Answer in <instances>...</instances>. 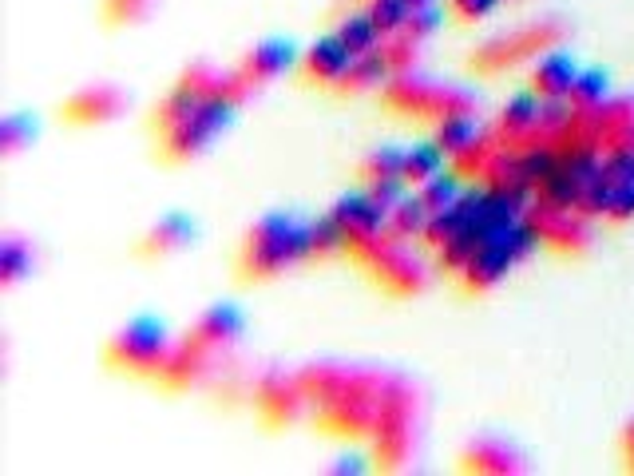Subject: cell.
Returning <instances> with one entry per match:
<instances>
[{"instance_id":"8","label":"cell","mask_w":634,"mask_h":476,"mask_svg":"<svg viewBox=\"0 0 634 476\" xmlns=\"http://www.w3.org/2000/svg\"><path fill=\"white\" fill-rule=\"evenodd\" d=\"M250 405H254V417L266 425V429H286L302 417V409L310 405L298 377H286V373H266L250 385Z\"/></svg>"},{"instance_id":"22","label":"cell","mask_w":634,"mask_h":476,"mask_svg":"<svg viewBox=\"0 0 634 476\" xmlns=\"http://www.w3.org/2000/svg\"><path fill=\"white\" fill-rule=\"evenodd\" d=\"M393 72H389V64H385V56H381V48L377 52H369V56H357L353 64H349V72L337 80V96H365V92H381V84L389 80Z\"/></svg>"},{"instance_id":"39","label":"cell","mask_w":634,"mask_h":476,"mask_svg":"<svg viewBox=\"0 0 634 476\" xmlns=\"http://www.w3.org/2000/svg\"><path fill=\"white\" fill-rule=\"evenodd\" d=\"M151 0H104V24L107 28H127V24H139L147 16Z\"/></svg>"},{"instance_id":"37","label":"cell","mask_w":634,"mask_h":476,"mask_svg":"<svg viewBox=\"0 0 634 476\" xmlns=\"http://www.w3.org/2000/svg\"><path fill=\"white\" fill-rule=\"evenodd\" d=\"M381 56H385L389 72H393V76H401V72H413V68H417V60H421V44H417V40H409L405 32H397V36H389V40L381 44Z\"/></svg>"},{"instance_id":"17","label":"cell","mask_w":634,"mask_h":476,"mask_svg":"<svg viewBox=\"0 0 634 476\" xmlns=\"http://www.w3.org/2000/svg\"><path fill=\"white\" fill-rule=\"evenodd\" d=\"M191 238H195V223L187 215H163L147 235L135 242V254L147 258V262H155V258H167V254L183 250Z\"/></svg>"},{"instance_id":"27","label":"cell","mask_w":634,"mask_h":476,"mask_svg":"<svg viewBox=\"0 0 634 476\" xmlns=\"http://www.w3.org/2000/svg\"><path fill=\"white\" fill-rule=\"evenodd\" d=\"M345 381H349V369H341V365H310V369L298 373V385H302V393H306L310 405L333 401L345 389Z\"/></svg>"},{"instance_id":"24","label":"cell","mask_w":634,"mask_h":476,"mask_svg":"<svg viewBox=\"0 0 634 476\" xmlns=\"http://www.w3.org/2000/svg\"><path fill=\"white\" fill-rule=\"evenodd\" d=\"M496 151H500V143H496V135L492 131H480L460 155H452L448 159V167L464 179V183H480L484 179V171H488V163L496 159Z\"/></svg>"},{"instance_id":"6","label":"cell","mask_w":634,"mask_h":476,"mask_svg":"<svg viewBox=\"0 0 634 476\" xmlns=\"http://www.w3.org/2000/svg\"><path fill=\"white\" fill-rule=\"evenodd\" d=\"M230 119H234V104H230V100H222L218 92L203 96V104L183 119V123H175L171 131L155 135V139H159V159H163V163H175V167L199 159V155L211 147L214 135H218Z\"/></svg>"},{"instance_id":"12","label":"cell","mask_w":634,"mask_h":476,"mask_svg":"<svg viewBox=\"0 0 634 476\" xmlns=\"http://www.w3.org/2000/svg\"><path fill=\"white\" fill-rule=\"evenodd\" d=\"M539 104H543V100L528 88V92L512 96V100L500 108V119H496V127H492L500 151H524L528 135L535 131V123H539Z\"/></svg>"},{"instance_id":"29","label":"cell","mask_w":634,"mask_h":476,"mask_svg":"<svg viewBox=\"0 0 634 476\" xmlns=\"http://www.w3.org/2000/svg\"><path fill=\"white\" fill-rule=\"evenodd\" d=\"M428 207H424V199L413 191V195H405L397 207H393V215H389V231L393 235L401 238V242H421V235H424V223H428Z\"/></svg>"},{"instance_id":"42","label":"cell","mask_w":634,"mask_h":476,"mask_svg":"<svg viewBox=\"0 0 634 476\" xmlns=\"http://www.w3.org/2000/svg\"><path fill=\"white\" fill-rule=\"evenodd\" d=\"M440 20H444V12L432 4V8H417L413 16H409V24H405V36L409 40H417V44H424L436 28H440Z\"/></svg>"},{"instance_id":"31","label":"cell","mask_w":634,"mask_h":476,"mask_svg":"<svg viewBox=\"0 0 634 476\" xmlns=\"http://www.w3.org/2000/svg\"><path fill=\"white\" fill-rule=\"evenodd\" d=\"M464 227H468V215H464V207H460V203H452V207H444V211H432V215H428V223H424L421 246L424 250H440L448 238L460 235Z\"/></svg>"},{"instance_id":"7","label":"cell","mask_w":634,"mask_h":476,"mask_svg":"<svg viewBox=\"0 0 634 476\" xmlns=\"http://www.w3.org/2000/svg\"><path fill=\"white\" fill-rule=\"evenodd\" d=\"M528 231L539 238V246H547L551 254L559 258H575L591 246V231H587V219L579 211H555L539 199H531L528 215H524Z\"/></svg>"},{"instance_id":"2","label":"cell","mask_w":634,"mask_h":476,"mask_svg":"<svg viewBox=\"0 0 634 476\" xmlns=\"http://www.w3.org/2000/svg\"><path fill=\"white\" fill-rule=\"evenodd\" d=\"M385 373H369V369H349L345 389L325 401L314 405V429L321 437H337V441H357L373 433L377 421V401L385 393Z\"/></svg>"},{"instance_id":"1","label":"cell","mask_w":634,"mask_h":476,"mask_svg":"<svg viewBox=\"0 0 634 476\" xmlns=\"http://www.w3.org/2000/svg\"><path fill=\"white\" fill-rule=\"evenodd\" d=\"M298 262H310V223L298 215H266L238 246V282L258 286Z\"/></svg>"},{"instance_id":"40","label":"cell","mask_w":634,"mask_h":476,"mask_svg":"<svg viewBox=\"0 0 634 476\" xmlns=\"http://www.w3.org/2000/svg\"><path fill=\"white\" fill-rule=\"evenodd\" d=\"M444 4H448V16H452L460 28H468V24L488 20L504 0H444Z\"/></svg>"},{"instance_id":"20","label":"cell","mask_w":634,"mask_h":476,"mask_svg":"<svg viewBox=\"0 0 634 476\" xmlns=\"http://www.w3.org/2000/svg\"><path fill=\"white\" fill-rule=\"evenodd\" d=\"M290 64H294V44H290V40H266V44H258V48H250V52L242 56L238 72L258 88V84L282 76Z\"/></svg>"},{"instance_id":"19","label":"cell","mask_w":634,"mask_h":476,"mask_svg":"<svg viewBox=\"0 0 634 476\" xmlns=\"http://www.w3.org/2000/svg\"><path fill=\"white\" fill-rule=\"evenodd\" d=\"M488 231L484 227H476V223H468L460 235H452L440 250H432V270L436 274H444V278H460L464 274V266L476 258V250L488 242Z\"/></svg>"},{"instance_id":"18","label":"cell","mask_w":634,"mask_h":476,"mask_svg":"<svg viewBox=\"0 0 634 476\" xmlns=\"http://www.w3.org/2000/svg\"><path fill=\"white\" fill-rule=\"evenodd\" d=\"M579 68L571 64V56L563 52H547L528 76V88L539 100H567L571 96V84H575Z\"/></svg>"},{"instance_id":"13","label":"cell","mask_w":634,"mask_h":476,"mask_svg":"<svg viewBox=\"0 0 634 476\" xmlns=\"http://www.w3.org/2000/svg\"><path fill=\"white\" fill-rule=\"evenodd\" d=\"M123 112V96L115 92V88H84V92H76V96H68L64 104H60V119L64 123H72V127H100L107 119H115Z\"/></svg>"},{"instance_id":"26","label":"cell","mask_w":634,"mask_h":476,"mask_svg":"<svg viewBox=\"0 0 634 476\" xmlns=\"http://www.w3.org/2000/svg\"><path fill=\"white\" fill-rule=\"evenodd\" d=\"M444 151L428 139V143H413V147H405V163H401V179L417 191V187H424L428 179H436L440 171H444Z\"/></svg>"},{"instance_id":"34","label":"cell","mask_w":634,"mask_h":476,"mask_svg":"<svg viewBox=\"0 0 634 476\" xmlns=\"http://www.w3.org/2000/svg\"><path fill=\"white\" fill-rule=\"evenodd\" d=\"M464 187H468V183H464L452 167H444L436 179H428L424 187H417V195L424 199V207H428V211H444V207H452V203L460 199V191H464Z\"/></svg>"},{"instance_id":"30","label":"cell","mask_w":634,"mask_h":476,"mask_svg":"<svg viewBox=\"0 0 634 476\" xmlns=\"http://www.w3.org/2000/svg\"><path fill=\"white\" fill-rule=\"evenodd\" d=\"M476 135H480V127H476L472 116H448V119H440V123H432V143H436L448 159L460 155Z\"/></svg>"},{"instance_id":"36","label":"cell","mask_w":634,"mask_h":476,"mask_svg":"<svg viewBox=\"0 0 634 476\" xmlns=\"http://www.w3.org/2000/svg\"><path fill=\"white\" fill-rule=\"evenodd\" d=\"M24 274H32V246L24 238H8L0 246V282L16 286Z\"/></svg>"},{"instance_id":"10","label":"cell","mask_w":634,"mask_h":476,"mask_svg":"<svg viewBox=\"0 0 634 476\" xmlns=\"http://www.w3.org/2000/svg\"><path fill=\"white\" fill-rule=\"evenodd\" d=\"M211 373V354H203L199 346H191L187 338L175 342L167 357L159 361V369L151 373V385L159 393H187L191 385H199Z\"/></svg>"},{"instance_id":"28","label":"cell","mask_w":634,"mask_h":476,"mask_svg":"<svg viewBox=\"0 0 634 476\" xmlns=\"http://www.w3.org/2000/svg\"><path fill=\"white\" fill-rule=\"evenodd\" d=\"M401 163H405L401 147H377L357 163V183L373 187V183H385V179H401Z\"/></svg>"},{"instance_id":"3","label":"cell","mask_w":634,"mask_h":476,"mask_svg":"<svg viewBox=\"0 0 634 476\" xmlns=\"http://www.w3.org/2000/svg\"><path fill=\"white\" fill-rule=\"evenodd\" d=\"M413 389L401 377L385 381V393L377 401V421H373V465L381 473H397L409 453H413Z\"/></svg>"},{"instance_id":"45","label":"cell","mask_w":634,"mask_h":476,"mask_svg":"<svg viewBox=\"0 0 634 476\" xmlns=\"http://www.w3.org/2000/svg\"><path fill=\"white\" fill-rule=\"evenodd\" d=\"M623 461H627V469L634 473V425L623 433Z\"/></svg>"},{"instance_id":"9","label":"cell","mask_w":634,"mask_h":476,"mask_svg":"<svg viewBox=\"0 0 634 476\" xmlns=\"http://www.w3.org/2000/svg\"><path fill=\"white\" fill-rule=\"evenodd\" d=\"M373 282H377V290L381 294H389V298H413V294H421L424 290V262L413 258V250H409V242H393V246H385V254L365 270Z\"/></svg>"},{"instance_id":"35","label":"cell","mask_w":634,"mask_h":476,"mask_svg":"<svg viewBox=\"0 0 634 476\" xmlns=\"http://www.w3.org/2000/svg\"><path fill=\"white\" fill-rule=\"evenodd\" d=\"M567 100H571V108H579V112L603 108V104H607V76H603V72H579Z\"/></svg>"},{"instance_id":"14","label":"cell","mask_w":634,"mask_h":476,"mask_svg":"<svg viewBox=\"0 0 634 476\" xmlns=\"http://www.w3.org/2000/svg\"><path fill=\"white\" fill-rule=\"evenodd\" d=\"M238 334H242V314L234 310V306H211L191 330H187V342L191 346H199L203 354H222V350H230L234 342H238Z\"/></svg>"},{"instance_id":"32","label":"cell","mask_w":634,"mask_h":476,"mask_svg":"<svg viewBox=\"0 0 634 476\" xmlns=\"http://www.w3.org/2000/svg\"><path fill=\"white\" fill-rule=\"evenodd\" d=\"M337 254H345V227L333 215L314 219L310 223V262H329Z\"/></svg>"},{"instance_id":"44","label":"cell","mask_w":634,"mask_h":476,"mask_svg":"<svg viewBox=\"0 0 634 476\" xmlns=\"http://www.w3.org/2000/svg\"><path fill=\"white\" fill-rule=\"evenodd\" d=\"M611 223H631L634 219V183L615 187V199H611V211H607Z\"/></svg>"},{"instance_id":"16","label":"cell","mask_w":634,"mask_h":476,"mask_svg":"<svg viewBox=\"0 0 634 476\" xmlns=\"http://www.w3.org/2000/svg\"><path fill=\"white\" fill-rule=\"evenodd\" d=\"M599 151H634V100H607L595 108Z\"/></svg>"},{"instance_id":"5","label":"cell","mask_w":634,"mask_h":476,"mask_svg":"<svg viewBox=\"0 0 634 476\" xmlns=\"http://www.w3.org/2000/svg\"><path fill=\"white\" fill-rule=\"evenodd\" d=\"M175 342L167 338V326L159 318H135L127 322L104 350V365L111 373H127V377H147L159 369V361L167 357Z\"/></svg>"},{"instance_id":"46","label":"cell","mask_w":634,"mask_h":476,"mask_svg":"<svg viewBox=\"0 0 634 476\" xmlns=\"http://www.w3.org/2000/svg\"><path fill=\"white\" fill-rule=\"evenodd\" d=\"M432 4H436V0H409V8H413V12H417V8H432Z\"/></svg>"},{"instance_id":"4","label":"cell","mask_w":634,"mask_h":476,"mask_svg":"<svg viewBox=\"0 0 634 476\" xmlns=\"http://www.w3.org/2000/svg\"><path fill=\"white\" fill-rule=\"evenodd\" d=\"M559 40H563V28H559L555 20H539V24H528V28L504 32V36L480 44V48L468 56V72H472V76H484V80L504 76V72H512V68L535 60L539 52L555 48Z\"/></svg>"},{"instance_id":"15","label":"cell","mask_w":634,"mask_h":476,"mask_svg":"<svg viewBox=\"0 0 634 476\" xmlns=\"http://www.w3.org/2000/svg\"><path fill=\"white\" fill-rule=\"evenodd\" d=\"M341 227H345V235H373V231H389V211L381 207V203H373V195L361 187V191H349V195H341L337 203H333V211H329Z\"/></svg>"},{"instance_id":"43","label":"cell","mask_w":634,"mask_h":476,"mask_svg":"<svg viewBox=\"0 0 634 476\" xmlns=\"http://www.w3.org/2000/svg\"><path fill=\"white\" fill-rule=\"evenodd\" d=\"M32 135H36V123L28 116H12V119H4V151L12 155V151H20L24 143H32Z\"/></svg>"},{"instance_id":"38","label":"cell","mask_w":634,"mask_h":476,"mask_svg":"<svg viewBox=\"0 0 634 476\" xmlns=\"http://www.w3.org/2000/svg\"><path fill=\"white\" fill-rule=\"evenodd\" d=\"M611 199H615V183L611 179H595V183H587L583 187V199H579V215L583 219H607V211H611Z\"/></svg>"},{"instance_id":"11","label":"cell","mask_w":634,"mask_h":476,"mask_svg":"<svg viewBox=\"0 0 634 476\" xmlns=\"http://www.w3.org/2000/svg\"><path fill=\"white\" fill-rule=\"evenodd\" d=\"M357 56L337 40V36H321L317 44L306 48V56H302V84H310V88H337V80L349 72V64H353Z\"/></svg>"},{"instance_id":"41","label":"cell","mask_w":634,"mask_h":476,"mask_svg":"<svg viewBox=\"0 0 634 476\" xmlns=\"http://www.w3.org/2000/svg\"><path fill=\"white\" fill-rule=\"evenodd\" d=\"M603 179H611L615 187L634 183V151H607L603 155Z\"/></svg>"},{"instance_id":"23","label":"cell","mask_w":634,"mask_h":476,"mask_svg":"<svg viewBox=\"0 0 634 476\" xmlns=\"http://www.w3.org/2000/svg\"><path fill=\"white\" fill-rule=\"evenodd\" d=\"M333 36L353 52V56H369V52H377L381 44H385V36L377 32V24L369 20V12L365 8H353V12H345L341 20H337V28H333Z\"/></svg>"},{"instance_id":"33","label":"cell","mask_w":634,"mask_h":476,"mask_svg":"<svg viewBox=\"0 0 634 476\" xmlns=\"http://www.w3.org/2000/svg\"><path fill=\"white\" fill-rule=\"evenodd\" d=\"M361 8L369 12V20L377 24V32H381L385 40L397 36V32H405V24H409V16H413L409 0H361Z\"/></svg>"},{"instance_id":"21","label":"cell","mask_w":634,"mask_h":476,"mask_svg":"<svg viewBox=\"0 0 634 476\" xmlns=\"http://www.w3.org/2000/svg\"><path fill=\"white\" fill-rule=\"evenodd\" d=\"M460 473H480V476L520 473V457L504 441H476V445H468L460 453Z\"/></svg>"},{"instance_id":"25","label":"cell","mask_w":634,"mask_h":476,"mask_svg":"<svg viewBox=\"0 0 634 476\" xmlns=\"http://www.w3.org/2000/svg\"><path fill=\"white\" fill-rule=\"evenodd\" d=\"M583 187H587V183H583L575 171H567V167L559 163V171L547 175V179L535 187V199L547 203V207H555V211H575L579 199H583Z\"/></svg>"}]
</instances>
